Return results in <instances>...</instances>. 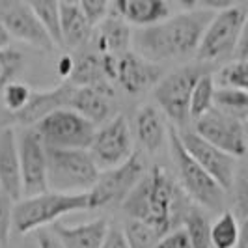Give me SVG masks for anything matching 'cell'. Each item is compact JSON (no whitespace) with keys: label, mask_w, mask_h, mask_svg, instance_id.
Returning a JSON list of instances; mask_svg holds the SVG:
<instances>
[{"label":"cell","mask_w":248,"mask_h":248,"mask_svg":"<svg viewBox=\"0 0 248 248\" xmlns=\"http://www.w3.org/2000/svg\"><path fill=\"white\" fill-rule=\"evenodd\" d=\"M213 17L215 12L211 10H186L174 17H166L157 25L144 26L135 34L138 52L151 62L196 54Z\"/></svg>","instance_id":"cell-2"},{"label":"cell","mask_w":248,"mask_h":248,"mask_svg":"<svg viewBox=\"0 0 248 248\" xmlns=\"http://www.w3.org/2000/svg\"><path fill=\"white\" fill-rule=\"evenodd\" d=\"M168 146L175 164L179 185L200 207L220 211L226 203V190L183 146L177 127H168Z\"/></svg>","instance_id":"cell-4"},{"label":"cell","mask_w":248,"mask_h":248,"mask_svg":"<svg viewBox=\"0 0 248 248\" xmlns=\"http://www.w3.org/2000/svg\"><path fill=\"white\" fill-rule=\"evenodd\" d=\"M90 153L101 170L114 168L135 153L131 125L124 114L110 118L101 129L95 131V137L90 146Z\"/></svg>","instance_id":"cell-10"},{"label":"cell","mask_w":248,"mask_h":248,"mask_svg":"<svg viewBox=\"0 0 248 248\" xmlns=\"http://www.w3.org/2000/svg\"><path fill=\"white\" fill-rule=\"evenodd\" d=\"M37 135L47 148L60 149H90L95 137V124L73 108H58L39 120L36 125Z\"/></svg>","instance_id":"cell-6"},{"label":"cell","mask_w":248,"mask_h":248,"mask_svg":"<svg viewBox=\"0 0 248 248\" xmlns=\"http://www.w3.org/2000/svg\"><path fill=\"white\" fill-rule=\"evenodd\" d=\"M215 84H217L215 75L211 71L203 73L196 82V86L192 90V97H190V118L194 122L215 107V92H217Z\"/></svg>","instance_id":"cell-28"},{"label":"cell","mask_w":248,"mask_h":248,"mask_svg":"<svg viewBox=\"0 0 248 248\" xmlns=\"http://www.w3.org/2000/svg\"><path fill=\"white\" fill-rule=\"evenodd\" d=\"M245 133H247V144H248V116L247 120H245Z\"/></svg>","instance_id":"cell-47"},{"label":"cell","mask_w":248,"mask_h":248,"mask_svg":"<svg viewBox=\"0 0 248 248\" xmlns=\"http://www.w3.org/2000/svg\"><path fill=\"white\" fill-rule=\"evenodd\" d=\"M233 56H235V60H248V13L247 19H245V25L241 28V34H239V41H237Z\"/></svg>","instance_id":"cell-40"},{"label":"cell","mask_w":248,"mask_h":248,"mask_svg":"<svg viewBox=\"0 0 248 248\" xmlns=\"http://www.w3.org/2000/svg\"><path fill=\"white\" fill-rule=\"evenodd\" d=\"M135 131H137L138 142L148 149L149 153L159 151L168 138V127L164 124L159 108H155L153 105H144L137 112Z\"/></svg>","instance_id":"cell-22"},{"label":"cell","mask_w":248,"mask_h":248,"mask_svg":"<svg viewBox=\"0 0 248 248\" xmlns=\"http://www.w3.org/2000/svg\"><path fill=\"white\" fill-rule=\"evenodd\" d=\"M0 93H2V103H4L6 110H10L12 114H17V112H21L28 105L32 90L26 86L25 82L13 80L10 84H6Z\"/></svg>","instance_id":"cell-33"},{"label":"cell","mask_w":248,"mask_h":248,"mask_svg":"<svg viewBox=\"0 0 248 248\" xmlns=\"http://www.w3.org/2000/svg\"><path fill=\"white\" fill-rule=\"evenodd\" d=\"M32 12L41 21V25L47 28L50 37L54 39L56 45L62 43V32H60V12H62V2L60 0H26Z\"/></svg>","instance_id":"cell-27"},{"label":"cell","mask_w":248,"mask_h":248,"mask_svg":"<svg viewBox=\"0 0 248 248\" xmlns=\"http://www.w3.org/2000/svg\"><path fill=\"white\" fill-rule=\"evenodd\" d=\"M153 248H192V245H190L186 230L183 226H179L172 232H168L166 235H162Z\"/></svg>","instance_id":"cell-36"},{"label":"cell","mask_w":248,"mask_h":248,"mask_svg":"<svg viewBox=\"0 0 248 248\" xmlns=\"http://www.w3.org/2000/svg\"><path fill=\"white\" fill-rule=\"evenodd\" d=\"M110 224L107 218H97L78 226H65L54 222L52 232L60 237L65 248H101L105 237L108 233Z\"/></svg>","instance_id":"cell-19"},{"label":"cell","mask_w":248,"mask_h":248,"mask_svg":"<svg viewBox=\"0 0 248 248\" xmlns=\"http://www.w3.org/2000/svg\"><path fill=\"white\" fill-rule=\"evenodd\" d=\"M10 43H12V36H10V32L6 30L4 23L0 21V50L8 49V47H10Z\"/></svg>","instance_id":"cell-44"},{"label":"cell","mask_w":248,"mask_h":248,"mask_svg":"<svg viewBox=\"0 0 248 248\" xmlns=\"http://www.w3.org/2000/svg\"><path fill=\"white\" fill-rule=\"evenodd\" d=\"M108 2H110V0H78V6L82 8V12L86 13L90 23L95 26L97 23H101V21L107 17Z\"/></svg>","instance_id":"cell-37"},{"label":"cell","mask_w":248,"mask_h":248,"mask_svg":"<svg viewBox=\"0 0 248 248\" xmlns=\"http://www.w3.org/2000/svg\"><path fill=\"white\" fill-rule=\"evenodd\" d=\"M62 4H78V0H60Z\"/></svg>","instance_id":"cell-46"},{"label":"cell","mask_w":248,"mask_h":248,"mask_svg":"<svg viewBox=\"0 0 248 248\" xmlns=\"http://www.w3.org/2000/svg\"><path fill=\"white\" fill-rule=\"evenodd\" d=\"M241 233V224L232 211H224L215 224H211L213 248H235Z\"/></svg>","instance_id":"cell-29"},{"label":"cell","mask_w":248,"mask_h":248,"mask_svg":"<svg viewBox=\"0 0 248 248\" xmlns=\"http://www.w3.org/2000/svg\"><path fill=\"white\" fill-rule=\"evenodd\" d=\"M75 84H71L69 80H63L62 84L47 92H32L28 105L21 112L15 114L17 124L32 127L45 116H49L50 112L58 110V108H69Z\"/></svg>","instance_id":"cell-16"},{"label":"cell","mask_w":248,"mask_h":248,"mask_svg":"<svg viewBox=\"0 0 248 248\" xmlns=\"http://www.w3.org/2000/svg\"><path fill=\"white\" fill-rule=\"evenodd\" d=\"M215 108L245 122L248 116V92L237 88H217Z\"/></svg>","instance_id":"cell-26"},{"label":"cell","mask_w":248,"mask_h":248,"mask_svg":"<svg viewBox=\"0 0 248 248\" xmlns=\"http://www.w3.org/2000/svg\"><path fill=\"white\" fill-rule=\"evenodd\" d=\"M101 168L90 149L47 148V179L49 190L56 192H88L95 185Z\"/></svg>","instance_id":"cell-5"},{"label":"cell","mask_w":248,"mask_h":248,"mask_svg":"<svg viewBox=\"0 0 248 248\" xmlns=\"http://www.w3.org/2000/svg\"><path fill=\"white\" fill-rule=\"evenodd\" d=\"M36 245L37 248H65L62 245V241H60V237L56 235L54 232H50V230H37L36 233Z\"/></svg>","instance_id":"cell-39"},{"label":"cell","mask_w":248,"mask_h":248,"mask_svg":"<svg viewBox=\"0 0 248 248\" xmlns=\"http://www.w3.org/2000/svg\"><path fill=\"white\" fill-rule=\"evenodd\" d=\"M181 142L186 151L215 177V181L222 186L224 190H230L233 186L237 174V159L230 153L217 148L215 144L207 142L203 137H200L196 131H185L177 129Z\"/></svg>","instance_id":"cell-14"},{"label":"cell","mask_w":248,"mask_h":248,"mask_svg":"<svg viewBox=\"0 0 248 248\" xmlns=\"http://www.w3.org/2000/svg\"><path fill=\"white\" fill-rule=\"evenodd\" d=\"M233 202H235L237 215L247 220L248 218V166L237 170L233 181Z\"/></svg>","instance_id":"cell-34"},{"label":"cell","mask_w":248,"mask_h":248,"mask_svg":"<svg viewBox=\"0 0 248 248\" xmlns=\"http://www.w3.org/2000/svg\"><path fill=\"white\" fill-rule=\"evenodd\" d=\"M0 21L4 23L12 39H19L47 52L56 45L26 0H0Z\"/></svg>","instance_id":"cell-11"},{"label":"cell","mask_w":248,"mask_h":248,"mask_svg":"<svg viewBox=\"0 0 248 248\" xmlns=\"http://www.w3.org/2000/svg\"><path fill=\"white\" fill-rule=\"evenodd\" d=\"M162 77V67L157 62L144 58L140 52L125 50L118 54V71L116 82L124 88L127 93H144L159 84Z\"/></svg>","instance_id":"cell-15"},{"label":"cell","mask_w":248,"mask_h":248,"mask_svg":"<svg viewBox=\"0 0 248 248\" xmlns=\"http://www.w3.org/2000/svg\"><path fill=\"white\" fill-rule=\"evenodd\" d=\"M13 202L4 190H0V248H6L10 243L13 230Z\"/></svg>","instance_id":"cell-35"},{"label":"cell","mask_w":248,"mask_h":248,"mask_svg":"<svg viewBox=\"0 0 248 248\" xmlns=\"http://www.w3.org/2000/svg\"><path fill=\"white\" fill-rule=\"evenodd\" d=\"M124 233L131 248H153L162 237L153 226L138 218H129L124 224Z\"/></svg>","instance_id":"cell-30"},{"label":"cell","mask_w":248,"mask_h":248,"mask_svg":"<svg viewBox=\"0 0 248 248\" xmlns=\"http://www.w3.org/2000/svg\"><path fill=\"white\" fill-rule=\"evenodd\" d=\"M92 209L88 192H56L47 190L36 196H26L13 203V230L19 235L36 232L47 224H54L69 213Z\"/></svg>","instance_id":"cell-3"},{"label":"cell","mask_w":248,"mask_h":248,"mask_svg":"<svg viewBox=\"0 0 248 248\" xmlns=\"http://www.w3.org/2000/svg\"><path fill=\"white\" fill-rule=\"evenodd\" d=\"M245 19L247 12L241 6L215 13L196 50V58L200 62H217L233 56Z\"/></svg>","instance_id":"cell-9"},{"label":"cell","mask_w":248,"mask_h":248,"mask_svg":"<svg viewBox=\"0 0 248 248\" xmlns=\"http://www.w3.org/2000/svg\"><path fill=\"white\" fill-rule=\"evenodd\" d=\"M0 190H4L13 202L23 198L19 144L12 127H4L0 131Z\"/></svg>","instance_id":"cell-18"},{"label":"cell","mask_w":248,"mask_h":248,"mask_svg":"<svg viewBox=\"0 0 248 248\" xmlns=\"http://www.w3.org/2000/svg\"><path fill=\"white\" fill-rule=\"evenodd\" d=\"M215 82L220 84V88H237L248 92V60H235L224 65L215 75Z\"/></svg>","instance_id":"cell-31"},{"label":"cell","mask_w":248,"mask_h":248,"mask_svg":"<svg viewBox=\"0 0 248 248\" xmlns=\"http://www.w3.org/2000/svg\"><path fill=\"white\" fill-rule=\"evenodd\" d=\"M235 248H248V218L241 224V233H239V241H237Z\"/></svg>","instance_id":"cell-43"},{"label":"cell","mask_w":248,"mask_h":248,"mask_svg":"<svg viewBox=\"0 0 248 248\" xmlns=\"http://www.w3.org/2000/svg\"><path fill=\"white\" fill-rule=\"evenodd\" d=\"M114 10L127 25L151 26L170 15L166 0H114Z\"/></svg>","instance_id":"cell-21"},{"label":"cell","mask_w":248,"mask_h":248,"mask_svg":"<svg viewBox=\"0 0 248 248\" xmlns=\"http://www.w3.org/2000/svg\"><path fill=\"white\" fill-rule=\"evenodd\" d=\"M101 248H131L127 239H125L124 228H118V226H110L108 228V233L105 237Z\"/></svg>","instance_id":"cell-38"},{"label":"cell","mask_w":248,"mask_h":248,"mask_svg":"<svg viewBox=\"0 0 248 248\" xmlns=\"http://www.w3.org/2000/svg\"><path fill=\"white\" fill-rule=\"evenodd\" d=\"M144 174H146V164L137 151L122 164L101 172L95 185L90 188L92 209L122 205Z\"/></svg>","instance_id":"cell-8"},{"label":"cell","mask_w":248,"mask_h":248,"mask_svg":"<svg viewBox=\"0 0 248 248\" xmlns=\"http://www.w3.org/2000/svg\"><path fill=\"white\" fill-rule=\"evenodd\" d=\"M60 32L62 43L69 49L86 45L93 34V25L78 4H62L60 12Z\"/></svg>","instance_id":"cell-23"},{"label":"cell","mask_w":248,"mask_h":248,"mask_svg":"<svg viewBox=\"0 0 248 248\" xmlns=\"http://www.w3.org/2000/svg\"><path fill=\"white\" fill-rule=\"evenodd\" d=\"M198 4L203 10H211V12H222V10H230L235 8L239 0H198Z\"/></svg>","instance_id":"cell-42"},{"label":"cell","mask_w":248,"mask_h":248,"mask_svg":"<svg viewBox=\"0 0 248 248\" xmlns=\"http://www.w3.org/2000/svg\"><path fill=\"white\" fill-rule=\"evenodd\" d=\"M69 82L75 86H107V84H112L105 75L103 60H101V54L97 50L82 52L75 60V69Z\"/></svg>","instance_id":"cell-24"},{"label":"cell","mask_w":248,"mask_h":248,"mask_svg":"<svg viewBox=\"0 0 248 248\" xmlns=\"http://www.w3.org/2000/svg\"><path fill=\"white\" fill-rule=\"evenodd\" d=\"M203 73H207L203 65H183L164 75L153 88L157 105L175 125H185L190 120L192 90Z\"/></svg>","instance_id":"cell-7"},{"label":"cell","mask_w":248,"mask_h":248,"mask_svg":"<svg viewBox=\"0 0 248 248\" xmlns=\"http://www.w3.org/2000/svg\"><path fill=\"white\" fill-rule=\"evenodd\" d=\"M183 228L188 233L192 248H213L211 243V222L200 205H190L183 217Z\"/></svg>","instance_id":"cell-25"},{"label":"cell","mask_w":248,"mask_h":248,"mask_svg":"<svg viewBox=\"0 0 248 248\" xmlns=\"http://www.w3.org/2000/svg\"><path fill=\"white\" fill-rule=\"evenodd\" d=\"M75 69V58L71 54H62L56 62V75L62 78V80H69Z\"/></svg>","instance_id":"cell-41"},{"label":"cell","mask_w":248,"mask_h":248,"mask_svg":"<svg viewBox=\"0 0 248 248\" xmlns=\"http://www.w3.org/2000/svg\"><path fill=\"white\" fill-rule=\"evenodd\" d=\"M194 131L207 142L215 144L217 148L230 153L235 159L248 155L245 124L233 116L224 114L215 107L196 120Z\"/></svg>","instance_id":"cell-12"},{"label":"cell","mask_w":248,"mask_h":248,"mask_svg":"<svg viewBox=\"0 0 248 248\" xmlns=\"http://www.w3.org/2000/svg\"><path fill=\"white\" fill-rule=\"evenodd\" d=\"M131 41V28L122 17H105L95 25V32L92 34L93 50L99 54H122L129 50Z\"/></svg>","instance_id":"cell-20"},{"label":"cell","mask_w":248,"mask_h":248,"mask_svg":"<svg viewBox=\"0 0 248 248\" xmlns=\"http://www.w3.org/2000/svg\"><path fill=\"white\" fill-rule=\"evenodd\" d=\"M190 205V198L181 185L162 166L153 164L125 198L122 209L129 218L144 220L161 235H166L183 224Z\"/></svg>","instance_id":"cell-1"},{"label":"cell","mask_w":248,"mask_h":248,"mask_svg":"<svg viewBox=\"0 0 248 248\" xmlns=\"http://www.w3.org/2000/svg\"><path fill=\"white\" fill-rule=\"evenodd\" d=\"M114 86H75L69 108L88 118L92 124H107L114 114Z\"/></svg>","instance_id":"cell-17"},{"label":"cell","mask_w":248,"mask_h":248,"mask_svg":"<svg viewBox=\"0 0 248 248\" xmlns=\"http://www.w3.org/2000/svg\"><path fill=\"white\" fill-rule=\"evenodd\" d=\"M25 67V54L15 49L0 50V92L6 84L15 80V77L23 71Z\"/></svg>","instance_id":"cell-32"},{"label":"cell","mask_w":248,"mask_h":248,"mask_svg":"<svg viewBox=\"0 0 248 248\" xmlns=\"http://www.w3.org/2000/svg\"><path fill=\"white\" fill-rule=\"evenodd\" d=\"M185 10H194L198 6V0H177Z\"/></svg>","instance_id":"cell-45"},{"label":"cell","mask_w":248,"mask_h":248,"mask_svg":"<svg viewBox=\"0 0 248 248\" xmlns=\"http://www.w3.org/2000/svg\"><path fill=\"white\" fill-rule=\"evenodd\" d=\"M19 161L23 177V196H36L49 190L47 179V146L36 127H25L19 138Z\"/></svg>","instance_id":"cell-13"}]
</instances>
